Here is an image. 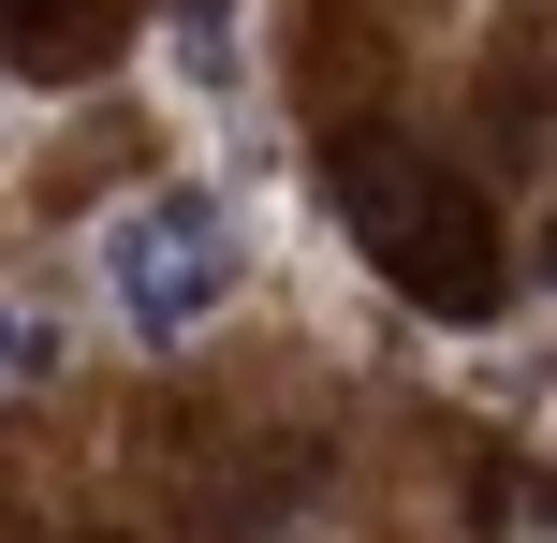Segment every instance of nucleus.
Here are the masks:
<instances>
[{"label":"nucleus","mask_w":557,"mask_h":543,"mask_svg":"<svg viewBox=\"0 0 557 543\" xmlns=\"http://www.w3.org/2000/svg\"><path fill=\"white\" fill-rule=\"evenodd\" d=\"M176 59H191V74H206V88H221V74H235V15H221V0H176Z\"/></svg>","instance_id":"obj_3"},{"label":"nucleus","mask_w":557,"mask_h":543,"mask_svg":"<svg viewBox=\"0 0 557 543\" xmlns=\"http://www.w3.org/2000/svg\"><path fill=\"white\" fill-rule=\"evenodd\" d=\"M45 368H59V338L15 309V294H0V382H45Z\"/></svg>","instance_id":"obj_4"},{"label":"nucleus","mask_w":557,"mask_h":543,"mask_svg":"<svg viewBox=\"0 0 557 543\" xmlns=\"http://www.w3.org/2000/svg\"><path fill=\"white\" fill-rule=\"evenodd\" d=\"M103 280H117V309H133L147 338H191V323L235 294V221H221V192H147L133 221L103 235Z\"/></svg>","instance_id":"obj_2"},{"label":"nucleus","mask_w":557,"mask_h":543,"mask_svg":"<svg viewBox=\"0 0 557 543\" xmlns=\"http://www.w3.org/2000/svg\"><path fill=\"white\" fill-rule=\"evenodd\" d=\"M323 192H337V235H352L411 309L484 323V309L513 294V250H499V221H484V192H470L425 133H382V118L337 133V147H323Z\"/></svg>","instance_id":"obj_1"},{"label":"nucleus","mask_w":557,"mask_h":543,"mask_svg":"<svg viewBox=\"0 0 557 543\" xmlns=\"http://www.w3.org/2000/svg\"><path fill=\"white\" fill-rule=\"evenodd\" d=\"M0 45H15V59H45V45H74V29H59L45 0H0Z\"/></svg>","instance_id":"obj_5"}]
</instances>
